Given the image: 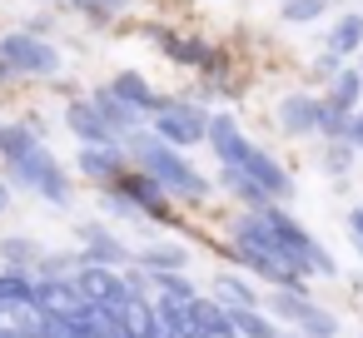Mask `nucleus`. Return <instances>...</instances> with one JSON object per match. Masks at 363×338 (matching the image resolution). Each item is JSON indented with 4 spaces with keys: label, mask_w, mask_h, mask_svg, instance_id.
<instances>
[{
    "label": "nucleus",
    "mask_w": 363,
    "mask_h": 338,
    "mask_svg": "<svg viewBox=\"0 0 363 338\" xmlns=\"http://www.w3.org/2000/svg\"><path fill=\"white\" fill-rule=\"evenodd\" d=\"M229 239L234 244H269V249H279L298 274H323V278H333L338 274V264H333V254L294 219V214H284L279 204H264V209H244L239 219H234V229H229Z\"/></svg>",
    "instance_id": "nucleus-1"
},
{
    "label": "nucleus",
    "mask_w": 363,
    "mask_h": 338,
    "mask_svg": "<svg viewBox=\"0 0 363 338\" xmlns=\"http://www.w3.org/2000/svg\"><path fill=\"white\" fill-rule=\"evenodd\" d=\"M125 154H130V164H140L169 199H179V204H204L209 194H214V184L184 159V150H174V145H164L155 130H130L125 140Z\"/></svg>",
    "instance_id": "nucleus-2"
},
{
    "label": "nucleus",
    "mask_w": 363,
    "mask_h": 338,
    "mask_svg": "<svg viewBox=\"0 0 363 338\" xmlns=\"http://www.w3.org/2000/svg\"><path fill=\"white\" fill-rule=\"evenodd\" d=\"M0 164H6V179H11V184H26L30 194H40V199H50V204H70V194H75L65 164L50 154L45 140H30L26 150L6 154Z\"/></svg>",
    "instance_id": "nucleus-3"
},
{
    "label": "nucleus",
    "mask_w": 363,
    "mask_h": 338,
    "mask_svg": "<svg viewBox=\"0 0 363 338\" xmlns=\"http://www.w3.org/2000/svg\"><path fill=\"white\" fill-rule=\"evenodd\" d=\"M214 154H219V164H239L254 184H264V194L274 199V204H284L289 194H294V174L264 150V145H254V140H244V130L239 135H229L224 145H214Z\"/></svg>",
    "instance_id": "nucleus-4"
},
{
    "label": "nucleus",
    "mask_w": 363,
    "mask_h": 338,
    "mask_svg": "<svg viewBox=\"0 0 363 338\" xmlns=\"http://www.w3.org/2000/svg\"><path fill=\"white\" fill-rule=\"evenodd\" d=\"M150 130L174 150H194L209 135V110L199 100H164L160 95V105L150 110Z\"/></svg>",
    "instance_id": "nucleus-5"
},
{
    "label": "nucleus",
    "mask_w": 363,
    "mask_h": 338,
    "mask_svg": "<svg viewBox=\"0 0 363 338\" xmlns=\"http://www.w3.org/2000/svg\"><path fill=\"white\" fill-rule=\"evenodd\" d=\"M0 60H6L16 75H30V80H55L60 75V50L45 35H30V30H6L0 35Z\"/></svg>",
    "instance_id": "nucleus-6"
},
{
    "label": "nucleus",
    "mask_w": 363,
    "mask_h": 338,
    "mask_svg": "<svg viewBox=\"0 0 363 338\" xmlns=\"http://www.w3.org/2000/svg\"><path fill=\"white\" fill-rule=\"evenodd\" d=\"M75 169H80V179H90V184H100V189H110L125 169H130V154H125V145L120 140H100V145H80V154H75Z\"/></svg>",
    "instance_id": "nucleus-7"
},
{
    "label": "nucleus",
    "mask_w": 363,
    "mask_h": 338,
    "mask_svg": "<svg viewBox=\"0 0 363 338\" xmlns=\"http://www.w3.org/2000/svg\"><path fill=\"white\" fill-rule=\"evenodd\" d=\"M75 288H80V298H85V303H105L110 313H120V308H125V298H130V288H125L120 269H110V264H90V259L75 269Z\"/></svg>",
    "instance_id": "nucleus-8"
},
{
    "label": "nucleus",
    "mask_w": 363,
    "mask_h": 338,
    "mask_svg": "<svg viewBox=\"0 0 363 338\" xmlns=\"http://www.w3.org/2000/svg\"><path fill=\"white\" fill-rule=\"evenodd\" d=\"M150 40L169 55V65L179 70H219V55L214 45H204L199 35H179V30H150Z\"/></svg>",
    "instance_id": "nucleus-9"
},
{
    "label": "nucleus",
    "mask_w": 363,
    "mask_h": 338,
    "mask_svg": "<svg viewBox=\"0 0 363 338\" xmlns=\"http://www.w3.org/2000/svg\"><path fill=\"white\" fill-rule=\"evenodd\" d=\"M115 184H120V189L140 204V214H145V219H160V224H169V219H174V199H169V194H164V189H160L145 169H125Z\"/></svg>",
    "instance_id": "nucleus-10"
},
{
    "label": "nucleus",
    "mask_w": 363,
    "mask_h": 338,
    "mask_svg": "<svg viewBox=\"0 0 363 338\" xmlns=\"http://www.w3.org/2000/svg\"><path fill=\"white\" fill-rule=\"evenodd\" d=\"M318 115H323V100L318 95H284L279 110H274V125L284 135L303 140V135H318Z\"/></svg>",
    "instance_id": "nucleus-11"
},
{
    "label": "nucleus",
    "mask_w": 363,
    "mask_h": 338,
    "mask_svg": "<svg viewBox=\"0 0 363 338\" xmlns=\"http://www.w3.org/2000/svg\"><path fill=\"white\" fill-rule=\"evenodd\" d=\"M75 239H80V254L90 264H110V269H125L130 264V249L120 244V234H110L105 224H75Z\"/></svg>",
    "instance_id": "nucleus-12"
},
{
    "label": "nucleus",
    "mask_w": 363,
    "mask_h": 338,
    "mask_svg": "<svg viewBox=\"0 0 363 338\" xmlns=\"http://www.w3.org/2000/svg\"><path fill=\"white\" fill-rule=\"evenodd\" d=\"M90 105L100 110V120L110 125V135H115V140H125V135H130V130H140V120H145V115H140L135 105H125L110 85H100V90L90 95Z\"/></svg>",
    "instance_id": "nucleus-13"
},
{
    "label": "nucleus",
    "mask_w": 363,
    "mask_h": 338,
    "mask_svg": "<svg viewBox=\"0 0 363 338\" xmlns=\"http://www.w3.org/2000/svg\"><path fill=\"white\" fill-rule=\"evenodd\" d=\"M35 303L45 313H70V318L85 313V298H80L75 278H35Z\"/></svg>",
    "instance_id": "nucleus-14"
},
{
    "label": "nucleus",
    "mask_w": 363,
    "mask_h": 338,
    "mask_svg": "<svg viewBox=\"0 0 363 338\" xmlns=\"http://www.w3.org/2000/svg\"><path fill=\"white\" fill-rule=\"evenodd\" d=\"M65 130L80 140V145H100V140H115L110 135V125L100 120V110L90 105V100H70L65 105Z\"/></svg>",
    "instance_id": "nucleus-15"
},
{
    "label": "nucleus",
    "mask_w": 363,
    "mask_h": 338,
    "mask_svg": "<svg viewBox=\"0 0 363 338\" xmlns=\"http://www.w3.org/2000/svg\"><path fill=\"white\" fill-rule=\"evenodd\" d=\"M110 90H115V95H120L125 105H135L140 115H150V110L160 105V95H155V85H150V80H145L140 70H120V75L110 80Z\"/></svg>",
    "instance_id": "nucleus-16"
},
{
    "label": "nucleus",
    "mask_w": 363,
    "mask_h": 338,
    "mask_svg": "<svg viewBox=\"0 0 363 338\" xmlns=\"http://www.w3.org/2000/svg\"><path fill=\"white\" fill-rule=\"evenodd\" d=\"M219 184H224V194H234L244 209H264V204H274V199L264 194V184H254L239 164H224V169H219Z\"/></svg>",
    "instance_id": "nucleus-17"
},
{
    "label": "nucleus",
    "mask_w": 363,
    "mask_h": 338,
    "mask_svg": "<svg viewBox=\"0 0 363 338\" xmlns=\"http://www.w3.org/2000/svg\"><path fill=\"white\" fill-rule=\"evenodd\" d=\"M35 303V278L26 269H0V313Z\"/></svg>",
    "instance_id": "nucleus-18"
},
{
    "label": "nucleus",
    "mask_w": 363,
    "mask_h": 338,
    "mask_svg": "<svg viewBox=\"0 0 363 338\" xmlns=\"http://www.w3.org/2000/svg\"><path fill=\"white\" fill-rule=\"evenodd\" d=\"M40 259H45V249H40V239H26V234H11V239H0V264L6 269H40Z\"/></svg>",
    "instance_id": "nucleus-19"
},
{
    "label": "nucleus",
    "mask_w": 363,
    "mask_h": 338,
    "mask_svg": "<svg viewBox=\"0 0 363 338\" xmlns=\"http://www.w3.org/2000/svg\"><path fill=\"white\" fill-rule=\"evenodd\" d=\"M209 293H214L224 308H264V303H259V293H254V283H249V278H239V274H219Z\"/></svg>",
    "instance_id": "nucleus-20"
},
{
    "label": "nucleus",
    "mask_w": 363,
    "mask_h": 338,
    "mask_svg": "<svg viewBox=\"0 0 363 338\" xmlns=\"http://www.w3.org/2000/svg\"><path fill=\"white\" fill-rule=\"evenodd\" d=\"M328 50L333 55H358L363 50V16L358 11H348V16H338L328 26Z\"/></svg>",
    "instance_id": "nucleus-21"
},
{
    "label": "nucleus",
    "mask_w": 363,
    "mask_h": 338,
    "mask_svg": "<svg viewBox=\"0 0 363 338\" xmlns=\"http://www.w3.org/2000/svg\"><path fill=\"white\" fill-rule=\"evenodd\" d=\"M328 105H338V110H358V100H363V75H358V65H343L333 80H328V95H323Z\"/></svg>",
    "instance_id": "nucleus-22"
},
{
    "label": "nucleus",
    "mask_w": 363,
    "mask_h": 338,
    "mask_svg": "<svg viewBox=\"0 0 363 338\" xmlns=\"http://www.w3.org/2000/svg\"><path fill=\"white\" fill-rule=\"evenodd\" d=\"M229 328L239 338H279V323L264 308H229Z\"/></svg>",
    "instance_id": "nucleus-23"
},
{
    "label": "nucleus",
    "mask_w": 363,
    "mask_h": 338,
    "mask_svg": "<svg viewBox=\"0 0 363 338\" xmlns=\"http://www.w3.org/2000/svg\"><path fill=\"white\" fill-rule=\"evenodd\" d=\"M184 264H189L184 244H150L140 254V269H150V274H169V269H184Z\"/></svg>",
    "instance_id": "nucleus-24"
},
{
    "label": "nucleus",
    "mask_w": 363,
    "mask_h": 338,
    "mask_svg": "<svg viewBox=\"0 0 363 338\" xmlns=\"http://www.w3.org/2000/svg\"><path fill=\"white\" fill-rule=\"evenodd\" d=\"M353 154H358V150H353L348 140H323V150H318V169L338 179V174H348V164H353Z\"/></svg>",
    "instance_id": "nucleus-25"
},
{
    "label": "nucleus",
    "mask_w": 363,
    "mask_h": 338,
    "mask_svg": "<svg viewBox=\"0 0 363 338\" xmlns=\"http://www.w3.org/2000/svg\"><path fill=\"white\" fill-rule=\"evenodd\" d=\"M100 209L110 214V219H125V224H140L145 214H140V204L120 189V184H110V189H100Z\"/></svg>",
    "instance_id": "nucleus-26"
},
{
    "label": "nucleus",
    "mask_w": 363,
    "mask_h": 338,
    "mask_svg": "<svg viewBox=\"0 0 363 338\" xmlns=\"http://www.w3.org/2000/svg\"><path fill=\"white\" fill-rule=\"evenodd\" d=\"M269 308H274V313H279L284 323H298V318L308 313V293H303V288H274Z\"/></svg>",
    "instance_id": "nucleus-27"
},
{
    "label": "nucleus",
    "mask_w": 363,
    "mask_h": 338,
    "mask_svg": "<svg viewBox=\"0 0 363 338\" xmlns=\"http://www.w3.org/2000/svg\"><path fill=\"white\" fill-rule=\"evenodd\" d=\"M323 11H328V0H284V6H279V21H284V26H313Z\"/></svg>",
    "instance_id": "nucleus-28"
},
{
    "label": "nucleus",
    "mask_w": 363,
    "mask_h": 338,
    "mask_svg": "<svg viewBox=\"0 0 363 338\" xmlns=\"http://www.w3.org/2000/svg\"><path fill=\"white\" fill-rule=\"evenodd\" d=\"M298 328H303V338H338V318L328 308H318V303H308V313L298 318Z\"/></svg>",
    "instance_id": "nucleus-29"
},
{
    "label": "nucleus",
    "mask_w": 363,
    "mask_h": 338,
    "mask_svg": "<svg viewBox=\"0 0 363 338\" xmlns=\"http://www.w3.org/2000/svg\"><path fill=\"white\" fill-rule=\"evenodd\" d=\"M125 6H130V0H70V11H80V16L95 21V26H110Z\"/></svg>",
    "instance_id": "nucleus-30"
},
{
    "label": "nucleus",
    "mask_w": 363,
    "mask_h": 338,
    "mask_svg": "<svg viewBox=\"0 0 363 338\" xmlns=\"http://www.w3.org/2000/svg\"><path fill=\"white\" fill-rule=\"evenodd\" d=\"M348 120H353V110H338V105H328V100H323V115H318V140H348Z\"/></svg>",
    "instance_id": "nucleus-31"
},
{
    "label": "nucleus",
    "mask_w": 363,
    "mask_h": 338,
    "mask_svg": "<svg viewBox=\"0 0 363 338\" xmlns=\"http://www.w3.org/2000/svg\"><path fill=\"white\" fill-rule=\"evenodd\" d=\"M155 278V293H169V298H194L199 288L184 278V269H169V274H150Z\"/></svg>",
    "instance_id": "nucleus-32"
},
{
    "label": "nucleus",
    "mask_w": 363,
    "mask_h": 338,
    "mask_svg": "<svg viewBox=\"0 0 363 338\" xmlns=\"http://www.w3.org/2000/svg\"><path fill=\"white\" fill-rule=\"evenodd\" d=\"M338 60H343V55H333V50H323V55H318V60H313V65H308V75H313V80H323V85H328V80H333V75H338V70H343V65H338Z\"/></svg>",
    "instance_id": "nucleus-33"
},
{
    "label": "nucleus",
    "mask_w": 363,
    "mask_h": 338,
    "mask_svg": "<svg viewBox=\"0 0 363 338\" xmlns=\"http://www.w3.org/2000/svg\"><path fill=\"white\" fill-rule=\"evenodd\" d=\"M348 145L353 150H363V105L353 110V120H348Z\"/></svg>",
    "instance_id": "nucleus-34"
},
{
    "label": "nucleus",
    "mask_w": 363,
    "mask_h": 338,
    "mask_svg": "<svg viewBox=\"0 0 363 338\" xmlns=\"http://www.w3.org/2000/svg\"><path fill=\"white\" fill-rule=\"evenodd\" d=\"M50 26H55V21H50V16H35V21H26V26H21V30H30V35H50Z\"/></svg>",
    "instance_id": "nucleus-35"
},
{
    "label": "nucleus",
    "mask_w": 363,
    "mask_h": 338,
    "mask_svg": "<svg viewBox=\"0 0 363 338\" xmlns=\"http://www.w3.org/2000/svg\"><path fill=\"white\" fill-rule=\"evenodd\" d=\"M348 229H353V239L363 244V209H353V214H348Z\"/></svg>",
    "instance_id": "nucleus-36"
},
{
    "label": "nucleus",
    "mask_w": 363,
    "mask_h": 338,
    "mask_svg": "<svg viewBox=\"0 0 363 338\" xmlns=\"http://www.w3.org/2000/svg\"><path fill=\"white\" fill-rule=\"evenodd\" d=\"M11 80H16V70H11L6 60H0V85H11Z\"/></svg>",
    "instance_id": "nucleus-37"
},
{
    "label": "nucleus",
    "mask_w": 363,
    "mask_h": 338,
    "mask_svg": "<svg viewBox=\"0 0 363 338\" xmlns=\"http://www.w3.org/2000/svg\"><path fill=\"white\" fill-rule=\"evenodd\" d=\"M6 204H11V189H6V184H0V209H6Z\"/></svg>",
    "instance_id": "nucleus-38"
},
{
    "label": "nucleus",
    "mask_w": 363,
    "mask_h": 338,
    "mask_svg": "<svg viewBox=\"0 0 363 338\" xmlns=\"http://www.w3.org/2000/svg\"><path fill=\"white\" fill-rule=\"evenodd\" d=\"M358 75H363V50H358Z\"/></svg>",
    "instance_id": "nucleus-39"
},
{
    "label": "nucleus",
    "mask_w": 363,
    "mask_h": 338,
    "mask_svg": "<svg viewBox=\"0 0 363 338\" xmlns=\"http://www.w3.org/2000/svg\"><path fill=\"white\" fill-rule=\"evenodd\" d=\"M279 338H284V333H279ZM289 338H303V333H289Z\"/></svg>",
    "instance_id": "nucleus-40"
}]
</instances>
